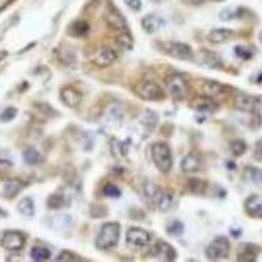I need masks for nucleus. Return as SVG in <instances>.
<instances>
[{"label": "nucleus", "instance_id": "f257e3e1", "mask_svg": "<svg viewBox=\"0 0 262 262\" xmlns=\"http://www.w3.org/2000/svg\"><path fill=\"white\" fill-rule=\"evenodd\" d=\"M144 197L151 207L159 208L161 211H166L172 207L173 194L163 190L156 184L147 183L144 185Z\"/></svg>", "mask_w": 262, "mask_h": 262}, {"label": "nucleus", "instance_id": "f03ea898", "mask_svg": "<svg viewBox=\"0 0 262 262\" xmlns=\"http://www.w3.org/2000/svg\"><path fill=\"white\" fill-rule=\"evenodd\" d=\"M151 157L157 169L166 174L173 166V157L169 146L165 142H156L151 146Z\"/></svg>", "mask_w": 262, "mask_h": 262}, {"label": "nucleus", "instance_id": "7ed1b4c3", "mask_svg": "<svg viewBox=\"0 0 262 262\" xmlns=\"http://www.w3.org/2000/svg\"><path fill=\"white\" fill-rule=\"evenodd\" d=\"M121 234V226L118 223L110 222L101 226L96 237V246L101 250H108L117 245Z\"/></svg>", "mask_w": 262, "mask_h": 262}, {"label": "nucleus", "instance_id": "20e7f679", "mask_svg": "<svg viewBox=\"0 0 262 262\" xmlns=\"http://www.w3.org/2000/svg\"><path fill=\"white\" fill-rule=\"evenodd\" d=\"M137 93L144 101H161L165 99V93L161 86L152 80H143L138 84Z\"/></svg>", "mask_w": 262, "mask_h": 262}, {"label": "nucleus", "instance_id": "39448f33", "mask_svg": "<svg viewBox=\"0 0 262 262\" xmlns=\"http://www.w3.org/2000/svg\"><path fill=\"white\" fill-rule=\"evenodd\" d=\"M230 250V241L226 237L219 236L212 243H210V245L206 248V257L210 261H222V259L228 258Z\"/></svg>", "mask_w": 262, "mask_h": 262}, {"label": "nucleus", "instance_id": "423d86ee", "mask_svg": "<svg viewBox=\"0 0 262 262\" xmlns=\"http://www.w3.org/2000/svg\"><path fill=\"white\" fill-rule=\"evenodd\" d=\"M164 52L169 54L174 59H181V61H192L194 59V52L188 43L179 41H170L163 43Z\"/></svg>", "mask_w": 262, "mask_h": 262}, {"label": "nucleus", "instance_id": "0eeeda50", "mask_svg": "<svg viewBox=\"0 0 262 262\" xmlns=\"http://www.w3.org/2000/svg\"><path fill=\"white\" fill-rule=\"evenodd\" d=\"M166 83H168V90H169L170 96H172L173 100L183 101V100L186 99L189 92V86L185 77L179 74H174L168 77Z\"/></svg>", "mask_w": 262, "mask_h": 262}, {"label": "nucleus", "instance_id": "6e6552de", "mask_svg": "<svg viewBox=\"0 0 262 262\" xmlns=\"http://www.w3.org/2000/svg\"><path fill=\"white\" fill-rule=\"evenodd\" d=\"M26 243L25 235L21 234L20 231H6L3 237L0 240V244L4 249L11 250V252H17L24 248Z\"/></svg>", "mask_w": 262, "mask_h": 262}, {"label": "nucleus", "instance_id": "1a4fd4ad", "mask_svg": "<svg viewBox=\"0 0 262 262\" xmlns=\"http://www.w3.org/2000/svg\"><path fill=\"white\" fill-rule=\"evenodd\" d=\"M105 21L110 28L115 29V30H119V32L127 30V21H126L125 17L122 16V13L115 8L114 4H112L110 2L106 4Z\"/></svg>", "mask_w": 262, "mask_h": 262}, {"label": "nucleus", "instance_id": "9d476101", "mask_svg": "<svg viewBox=\"0 0 262 262\" xmlns=\"http://www.w3.org/2000/svg\"><path fill=\"white\" fill-rule=\"evenodd\" d=\"M25 186L26 184L19 179H0V197L7 199L15 198Z\"/></svg>", "mask_w": 262, "mask_h": 262}, {"label": "nucleus", "instance_id": "9b49d317", "mask_svg": "<svg viewBox=\"0 0 262 262\" xmlns=\"http://www.w3.org/2000/svg\"><path fill=\"white\" fill-rule=\"evenodd\" d=\"M151 256L157 261L170 262L176 259L177 253L170 244L165 243V241H159V243L155 244V246L151 250Z\"/></svg>", "mask_w": 262, "mask_h": 262}, {"label": "nucleus", "instance_id": "f8f14e48", "mask_svg": "<svg viewBox=\"0 0 262 262\" xmlns=\"http://www.w3.org/2000/svg\"><path fill=\"white\" fill-rule=\"evenodd\" d=\"M235 106L241 112H256L259 106V100L246 93L237 92L235 96Z\"/></svg>", "mask_w": 262, "mask_h": 262}, {"label": "nucleus", "instance_id": "ddd939ff", "mask_svg": "<svg viewBox=\"0 0 262 262\" xmlns=\"http://www.w3.org/2000/svg\"><path fill=\"white\" fill-rule=\"evenodd\" d=\"M150 234L146 230H143V228L133 227L126 234V241L133 246H146L150 243Z\"/></svg>", "mask_w": 262, "mask_h": 262}, {"label": "nucleus", "instance_id": "4468645a", "mask_svg": "<svg viewBox=\"0 0 262 262\" xmlns=\"http://www.w3.org/2000/svg\"><path fill=\"white\" fill-rule=\"evenodd\" d=\"M190 108L197 110V112L212 113L216 112L217 109H219V104H217L216 100L212 99V97L198 96L190 101Z\"/></svg>", "mask_w": 262, "mask_h": 262}, {"label": "nucleus", "instance_id": "2eb2a0df", "mask_svg": "<svg viewBox=\"0 0 262 262\" xmlns=\"http://www.w3.org/2000/svg\"><path fill=\"white\" fill-rule=\"evenodd\" d=\"M117 53L112 49H101L96 54L93 55L92 58V62L95 66L100 68H106V67H110L115 61H117Z\"/></svg>", "mask_w": 262, "mask_h": 262}, {"label": "nucleus", "instance_id": "dca6fc26", "mask_svg": "<svg viewBox=\"0 0 262 262\" xmlns=\"http://www.w3.org/2000/svg\"><path fill=\"white\" fill-rule=\"evenodd\" d=\"M61 100L68 108H77L81 104L83 95L72 86H64L61 91Z\"/></svg>", "mask_w": 262, "mask_h": 262}, {"label": "nucleus", "instance_id": "f3484780", "mask_svg": "<svg viewBox=\"0 0 262 262\" xmlns=\"http://www.w3.org/2000/svg\"><path fill=\"white\" fill-rule=\"evenodd\" d=\"M245 212L250 217L262 219V195L253 194L245 201Z\"/></svg>", "mask_w": 262, "mask_h": 262}, {"label": "nucleus", "instance_id": "a211bd4d", "mask_svg": "<svg viewBox=\"0 0 262 262\" xmlns=\"http://www.w3.org/2000/svg\"><path fill=\"white\" fill-rule=\"evenodd\" d=\"M201 55V61L199 63L203 64V66H207L208 68H214V70H221L224 67L223 61L221 59V57L216 54V53L208 52V50H202L199 52Z\"/></svg>", "mask_w": 262, "mask_h": 262}, {"label": "nucleus", "instance_id": "6ab92c4d", "mask_svg": "<svg viewBox=\"0 0 262 262\" xmlns=\"http://www.w3.org/2000/svg\"><path fill=\"white\" fill-rule=\"evenodd\" d=\"M235 38V32L231 29H212L207 35L211 43H226Z\"/></svg>", "mask_w": 262, "mask_h": 262}, {"label": "nucleus", "instance_id": "aec40b11", "mask_svg": "<svg viewBox=\"0 0 262 262\" xmlns=\"http://www.w3.org/2000/svg\"><path fill=\"white\" fill-rule=\"evenodd\" d=\"M202 163H201V159L197 154L194 152H190V154L186 155L184 157V160L181 161V170L184 173H194V172H198L201 169Z\"/></svg>", "mask_w": 262, "mask_h": 262}, {"label": "nucleus", "instance_id": "412c9836", "mask_svg": "<svg viewBox=\"0 0 262 262\" xmlns=\"http://www.w3.org/2000/svg\"><path fill=\"white\" fill-rule=\"evenodd\" d=\"M164 25V21L160 17L155 16V15H148L142 19V28L144 29V32L148 34L157 32L161 26Z\"/></svg>", "mask_w": 262, "mask_h": 262}, {"label": "nucleus", "instance_id": "4be33fe9", "mask_svg": "<svg viewBox=\"0 0 262 262\" xmlns=\"http://www.w3.org/2000/svg\"><path fill=\"white\" fill-rule=\"evenodd\" d=\"M258 253H259L258 246L252 245V244H245V245H241V249H240L237 259H239V261H245V262L256 261L257 254H258Z\"/></svg>", "mask_w": 262, "mask_h": 262}, {"label": "nucleus", "instance_id": "5701e85b", "mask_svg": "<svg viewBox=\"0 0 262 262\" xmlns=\"http://www.w3.org/2000/svg\"><path fill=\"white\" fill-rule=\"evenodd\" d=\"M226 86L223 84L217 83V81H206L205 85H203V92H205L206 96L208 97H212V99L216 100L217 97L223 96L224 93H226Z\"/></svg>", "mask_w": 262, "mask_h": 262}, {"label": "nucleus", "instance_id": "b1692460", "mask_svg": "<svg viewBox=\"0 0 262 262\" xmlns=\"http://www.w3.org/2000/svg\"><path fill=\"white\" fill-rule=\"evenodd\" d=\"M90 32V24L84 20H77L72 23L68 28V34L75 37V38H83Z\"/></svg>", "mask_w": 262, "mask_h": 262}, {"label": "nucleus", "instance_id": "393cba45", "mask_svg": "<svg viewBox=\"0 0 262 262\" xmlns=\"http://www.w3.org/2000/svg\"><path fill=\"white\" fill-rule=\"evenodd\" d=\"M157 119L159 118H157L156 113L152 112V110H148V109H146V112L141 115L139 122H141V125L143 126V127L146 128L148 133H151V131L156 127Z\"/></svg>", "mask_w": 262, "mask_h": 262}, {"label": "nucleus", "instance_id": "a878e982", "mask_svg": "<svg viewBox=\"0 0 262 262\" xmlns=\"http://www.w3.org/2000/svg\"><path fill=\"white\" fill-rule=\"evenodd\" d=\"M17 210H19L20 214H23L24 216L32 217L35 212L34 202H33L32 198H29V197L23 198L19 202V205H17Z\"/></svg>", "mask_w": 262, "mask_h": 262}, {"label": "nucleus", "instance_id": "bb28decb", "mask_svg": "<svg viewBox=\"0 0 262 262\" xmlns=\"http://www.w3.org/2000/svg\"><path fill=\"white\" fill-rule=\"evenodd\" d=\"M23 157L28 165H38L42 160L41 154L34 147H26L23 152Z\"/></svg>", "mask_w": 262, "mask_h": 262}, {"label": "nucleus", "instance_id": "cd10ccee", "mask_svg": "<svg viewBox=\"0 0 262 262\" xmlns=\"http://www.w3.org/2000/svg\"><path fill=\"white\" fill-rule=\"evenodd\" d=\"M30 257H32L33 261L37 262H43V261H49L50 257H52V253L48 248L45 246H34L30 250Z\"/></svg>", "mask_w": 262, "mask_h": 262}, {"label": "nucleus", "instance_id": "c85d7f7f", "mask_svg": "<svg viewBox=\"0 0 262 262\" xmlns=\"http://www.w3.org/2000/svg\"><path fill=\"white\" fill-rule=\"evenodd\" d=\"M245 177L252 184H256V185H261L262 184V170L257 166H246Z\"/></svg>", "mask_w": 262, "mask_h": 262}, {"label": "nucleus", "instance_id": "c756f323", "mask_svg": "<svg viewBox=\"0 0 262 262\" xmlns=\"http://www.w3.org/2000/svg\"><path fill=\"white\" fill-rule=\"evenodd\" d=\"M244 12H245V10H243V8H236V10L227 8V10L222 11L219 13V19L222 21H231V20L234 19H241L244 16Z\"/></svg>", "mask_w": 262, "mask_h": 262}, {"label": "nucleus", "instance_id": "7c9ffc66", "mask_svg": "<svg viewBox=\"0 0 262 262\" xmlns=\"http://www.w3.org/2000/svg\"><path fill=\"white\" fill-rule=\"evenodd\" d=\"M110 148H112V152L115 157H125L128 152V144L125 142L117 141V139L112 142Z\"/></svg>", "mask_w": 262, "mask_h": 262}, {"label": "nucleus", "instance_id": "2f4dec72", "mask_svg": "<svg viewBox=\"0 0 262 262\" xmlns=\"http://www.w3.org/2000/svg\"><path fill=\"white\" fill-rule=\"evenodd\" d=\"M48 206L49 208H53V210L62 208L63 206H66V197L62 193H54L48 198Z\"/></svg>", "mask_w": 262, "mask_h": 262}, {"label": "nucleus", "instance_id": "473e14b6", "mask_svg": "<svg viewBox=\"0 0 262 262\" xmlns=\"http://www.w3.org/2000/svg\"><path fill=\"white\" fill-rule=\"evenodd\" d=\"M188 186L189 190L194 194H202V193H205L207 184L201 179H192L188 181Z\"/></svg>", "mask_w": 262, "mask_h": 262}, {"label": "nucleus", "instance_id": "72a5a7b5", "mask_svg": "<svg viewBox=\"0 0 262 262\" xmlns=\"http://www.w3.org/2000/svg\"><path fill=\"white\" fill-rule=\"evenodd\" d=\"M231 151L235 156H241V155L245 154L246 151V143L241 139H237V141H234L231 143Z\"/></svg>", "mask_w": 262, "mask_h": 262}, {"label": "nucleus", "instance_id": "f704fd0d", "mask_svg": "<svg viewBox=\"0 0 262 262\" xmlns=\"http://www.w3.org/2000/svg\"><path fill=\"white\" fill-rule=\"evenodd\" d=\"M103 193L106 195V197H109V198H119V197H121V190H119L114 184H110V183L104 185Z\"/></svg>", "mask_w": 262, "mask_h": 262}, {"label": "nucleus", "instance_id": "c9c22d12", "mask_svg": "<svg viewBox=\"0 0 262 262\" xmlns=\"http://www.w3.org/2000/svg\"><path fill=\"white\" fill-rule=\"evenodd\" d=\"M184 224L179 221H174L173 223H170L168 227H166V232L172 236H180V235L184 234Z\"/></svg>", "mask_w": 262, "mask_h": 262}, {"label": "nucleus", "instance_id": "e433bc0d", "mask_svg": "<svg viewBox=\"0 0 262 262\" xmlns=\"http://www.w3.org/2000/svg\"><path fill=\"white\" fill-rule=\"evenodd\" d=\"M117 42H118L122 48H133V38H131V35L127 33V30H126V32H122V34H119L118 37H117Z\"/></svg>", "mask_w": 262, "mask_h": 262}, {"label": "nucleus", "instance_id": "4c0bfd02", "mask_svg": "<svg viewBox=\"0 0 262 262\" xmlns=\"http://www.w3.org/2000/svg\"><path fill=\"white\" fill-rule=\"evenodd\" d=\"M235 54L239 58H241V59H244V61H249L250 58L253 57L252 50L245 48V46H236V48H235Z\"/></svg>", "mask_w": 262, "mask_h": 262}, {"label": "nucleus", "instance_id": "58836bf2", "mask_svg": "<svg viewBox=\"0 0 262 262\" xmlns=\"http://www.w3.org/2000/svg\"><path fill=\"white\" fill-rule=\"evenodd\" d=\"M16 115H17L16 108H7V109H4L3 112H2V114H0V121L10 122V121H12Z\"/></svg>", "mask_w": 262, "mask_h": 262}, {"label": "nucleus", "instance_id": "ea45409f", "mask_svg": "<svg viewBox=\"0 0 262 262\" xmlns=\"http://www.w3.org/2000/svg\"><path fill=\"white\" fill-rule=\"evenodd\" d=\"M55 261L58 262H62V261H84L83 258H80L79 256H76V254H74V253L71 252H62L59 256L55 258Z\"/></svg>", "mask_w": 262, "mask_h": 262}, {"label": "nucleus", "instance_id": "a19ab883", "mask_svg": "<svg viewBox=\"0 0 262 262\" xmlns=\"http://www.w3.org/2000/svg\"><path fill=\"white\" fill-rule=\"evenodd\" d=\"M253 155H254V157H256L258 161H261V163H262V139H261V141L257 142L256 144H254Z\"/></svg>", "mask_w": 262, "mask_h": 262}, {"label": "nucleus", "instance_id": "79ce46f5", "mask_svg": "<svg viewBox=\"0 0 262 262\" xmlns=\"http://www.w3.org/2000/svg\"><path fill=\"white\" fill-rule=\"evenodd\" d=\"M125 3L130 7L133 11H141L142 10V2L141 0H125Z\"/></svg>", "mask_w": 262, "mask_h": 262}, {"label": "nucleus", "instance_id": "37998d69", "mask_svg": "<svg viewBox=\"0 0 262 262\" xmlns=\"http://www.w3.org/2000/svg\"><path fill=\"white\" fill-rule=\"evenodd\" d=\"M184 3L188 4V6H194V7H199L202 4H205V0H183Z\"/></svg>", "mask_w": 262, "mask_h": 262}, {"label": "nucleus", "instance_id": "c03bdc74", "mask_svg": "<svg viewBox=\"0 0 262 262\" xmlns=\"http://www.w3.org/2000/svg\"><path fill=\"white\" fill-rule=\"evenodd\" d=\"M0 216H2V217H6L7 216V212L3 210V208H0Z\"/></svg>", "mask_w": 262, "mask_h": 262}, {"label": "nucleus", "instance_id": "a18cd8bd", "mask_svg": "<svg viewBox=\"0 0 262 262\" xmlns=\"http://www.w3.org/2000/svg\"><path fill=\"white\" fill-rule=\"evenodd\" d=\"M256 83H258V84H262V74L259 75L258 77H257V80H256Z\"/></svg>", "mask_w": 262, "mask_h": 262}, {"label": "nucleus", "instance_id": "49530a36", "mask_svg": "<svg viewBox=\"0 0 262 262\" xmlns=\"http://www.w3.org/2000/svg\"><path fill=\"white\" fill-rule=\"evenodd\" d=\"M258 38H259V42H261V45H262V32L259 33V35H258Z\"/></svg>", "mask_w": 262, "mask_h": 262}, {"label": "nucleus", "instance_id": "de8ad7c7", "mask_svg": "<svg viewBox=\"0 0 262 262\" xmlns=\"http://www.w3.org/2000/svg\"><path fill=\"white\" fill-rule=\"evenodd\" d=\"M212 2H215V3H221V2H224V0H212Z\"/></svg>", "mask_w": 262, "mask_h": 262}, {"label": "nucleus", "instance_id": "09e8293b", "mask_svg": "<svg viewBox=\"0 0 262 262\" xmlns=\"http://www.w3.org/2000/svg\"><path fill=\"white\" fill-rule=\"evenodd\" d=\"M154 2H163V0H154Z\"/></svg>", "mask_w": 262, "mask_h": 262}]
</instances>
